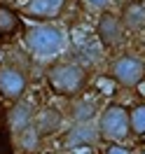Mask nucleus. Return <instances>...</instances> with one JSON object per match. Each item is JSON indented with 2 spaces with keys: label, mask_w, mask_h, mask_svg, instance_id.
Listing matches in <instances>:
<instances>
[{
  "label": "nucleus",
  "mask_w": 145,
  "mask_h": 154,
  "mask_svg": "<svg viewBox=\"0 0 145 154\" xmlns=\"http://www.w3.org/2000/svg\"><path fill=\"white\" fill-rule=\"evenodd\" d=\"M45 79L52 87L54 94L58 96H80L89 84V70L77 61H58V63H52L45 72Z\"/></svg>",
  "instance_id": "1"
},
{
  "label": "nucleus",
  "mask_w": 145,
  "mask_h": 154,
  "mask_svg": "<svg viewBox=\"0 0 145 154\" xmlns=\"http://www.w3.org/2000/svg\"><path fill=\"white\" fill-rule=\"evenodd\" d=\"M24 47L35 58H56L66 49V33L56 23H35L24 33Z\"/></svg>",
  "instance_id": "2"
},
{
  "label": "nucleus",
  "mask_w": 145,
  "mask_h": 154,
  "mask_svg": "<svg viewBox=\"0 0 145 154\" xmlns=\"http://www.w3.org/2000/svg\"><path fill=\"white\" fill-rule=\"evenodd\" d=\"M98 135L108 143H124L131 135V124H129V110L122 103H108L101 107L96 117Z\"/></svg>",
  "instance_id": "3"
},
{
  "label": "nucleus",
  "mask_w": 145,
  "mask_h": 154,
  "mask_svg": "<svg viewBox=\"0 0 145 154\" xmlns=\"http://www.w3.org/2000/svg\"><path fill=\"white\" fill-rule=\"evenodd\" d=\"M110 77L119 87L136 89L145 82V58L134 51H122L110 61Z\"/></svg>",
  "instance_id": "4"
},
{
  "label": "nucleus",
  "mask_w": 145,
  "mask_h": 154,
  "mask_svg": "<svg viewBox=\"0 0 145 154\" xmlns=\"http://www.w3.org/2000/svg\"><path fill=\"white\" fill-rule=\"evenodd\" d=\"M26 89H28V75L19 63L12 61L0 63V96L17 103L24 98Z\"/></svg>",
  "instance_id": "5"
},
{
  "label": "nucleus",
  "mask_w": 145,
  "mask_h": 154,
  "mask_svg": "<svg viewBox=\"0 0 145 154\" xmlns=\"http://www.w3.org/2000/svg\"><path fill=\"white\" fill-rule=\"evenodd\" d=\"M124 35H126V28H124V21H122L119 14H115L110 10H103L98 14L96 38L103 49H117L124 42Z\"/></svg>",
  "instance_id": "6"
},
{
  "label": "nucleus",
  "mask_w": 145,
  "mask_h": 154,
  "mask_svg": "<svg viewBox=\"0 0 145 154\" xmlns=\"http://www.w3.org/2000/svg\"><path fill=\"white\" fill-rule=\"evenodd\" d=\"M98 128L96 122L91 124H70L66 133L61 135V147L63 149H84V147H94L98 143Z\"/></svg>",
  "instance_id": "7"
},
{
  "label": "nucleus",
  "mask_w": 145,
  "mask_h": 154,
  "mask_svg": "<svg viewBox=\"0 0 145 154\" xmlns=\"http://www.w3.org/2000/svg\"><path fill=\"white\" fill-rule=\"evenodd\" d=\"M101 107L94 98H84V96H73L68 98L66 107H63V115L66 119H70V124H91L96 122Z\"/></svg>",
  "instance_id": "8"
},
{
  "label": "nucleus",
  "mask_w": 145,
  "mask_h": 154,
  "mask_svg": "<svg viewBox=\"0 0 145 154\" xmlns=\"http://www.w3.org/2000/svg\"><path fill=\"white\" fill-rule=\"evenodd\" d=\"M63 122H66V115L61 107H54V105H45L35 110V117H33V128L38 131L42 138L47 135H54L63 128Z\"/></svg>",
  "instance_id": "9"
},
{
  "label": "nucleus",
  "mask_w": 145,
  "mask_h": 154,
  "mask_svg": "<svg viewBox=\"0 0 145 154\" xmlns=\"http://www.w3.org/2000/svg\"><path fill=\"white\" fill-rule=\"evenodd\" d=\"M66 2L68 0H26L24 12L38 21H54L63 14Z\"/></svg>",
  "instance_id": "10"
},
{
  "label": "nucleus",
  "mask_w": 145,
  "mask_h": 154,
  "mask_svg": "<svg viewBox=\"0 0 145 154\" xmlns=\"http://www.w3.org/2000/svg\"><path fill=\"white\" fill-rule=\"evenodd\" d=\"M33 117H35V107L30 105V103H26L24 98L17 100L10 107V112H7V124H10L12 133L17 135L21 131H26L28 126H33Z\"/></svg>",
  "instance_id": "11"
},
{
  "label": "nucleus",
  "mask_w": 145,
  "mask_h": 154,
  "mask_svg": "<svg viewBox=\"0 0 145 154\" xmlns=\"http://www.w3.org/2000/svg\"><path fill=\"white\" fill-rule=\"evenodd\" d=\"M119 17L124 21L126 30H131V33L145 30V2H129Z\"/></svg>",
  "instance_id": "12"
},
{
  "label": "nucleus",
  "mask_w": 145,
  "mask_h": 154,
  "mask_svg": "<svg viewBox=\"0 0 145 154\" xmlns=\"http://www.w3.org/2000/svg\"><path fill=\"white\" fill-rule=\"evenodd\" d=\"M19 14L12 10L10 5H5V2H0V38H10L14 35L17 30H19Z\"/></svg>",
  "instance_id": "13"
},
{
  "label": "nucleus",
  "mask_w": 145,
  "mask_h": 154,
  "mask_svg": "<svg viewBox=\"0 0 145 154\" xmlns=\"http://www.w3.org/2000/svg\"><path fill=\"white\" fill-rule=\"evenodd\" d=\"M14 138H17V145H19V147L24 149V152H28V154H33L35 149H40V143L45 140V138H42V135H40L38 131L33 128V126H28L26 131L17 133Z\"/></svg>",
  "instance_id": "14"
},
{
  "label": "nucleus",
  "mask_w": 145,
  "mask_h": 154,
  "mask_svg": "<svg viewBox=\"0 0 145 154\" xmlns=\"http://www.w3.org/2000/svg\"><path fill=\"white\" fill-rule=\"evenodd\" d=\"M129 124H131V135H145V103H138L129 110Z\"/></svg>",
  "instance_id": "15"
},
{
  "label": "nucleus",
  "mask_w": 145,
  "mask_h": 154,
  "mask_svg": "<svg viewBox=\"0 0 145 154\" xmlns=\"http://www.w3.org/2000/svg\"><path fill=\"white\" fill-rule=\"evenodd\" d=\"M103 154H134V152L122 143H108L106 149H103Z\"/></svg>",
  "instance_id": "16"
},
{
  "label": "nucleus",
  "mask_w": 145,
  "mask_h": 154,
  "mask_svg": "<svg viewBox=\"0 0 145 154\" xmlns=\"http://www.w3.org/2000/svg\"><path fill=\"white\" fill-rule=\"evenodd\" d=\"M84 5H87V7H91V10L103 12V10H108V7L112 5V0H84Z\"/></svg>",
  "instance_id": "17"
},
{
  "label": "nucleus",
  "mask_w": 145,
  "mask_h": 154,
  "mask_svg": "<svg viewBox=\"0 0 145 154\" xmlns=\"http://www.w3.org/2000/svg\"><path fill=\"white\" fill-rule=\"evenodd\" d=\"M140 154H145V149H143V152H140Z\"/></svg>",
  "instance_id": "18"
}]
</instances>
